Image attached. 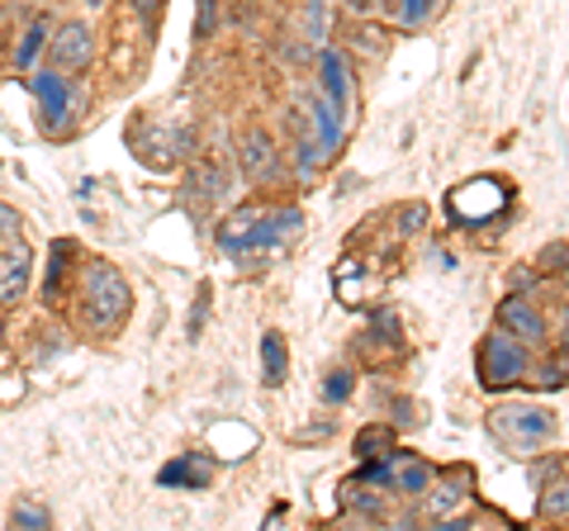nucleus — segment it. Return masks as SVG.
Listing matches in <instances>:
<instances>
[{
    "label": "nucleus",
    "mask_w": 569,
    "mask_h": 531,
    "mask_svg": "<svg viewBox=\"0 0 569 531\" xmlns=\"http://www.w3.org/2000/svg\"><path fill=\"white\" fill-rule=\"evenodd\" d=\"M129 304H133V290L114 266H91L86 271V318L96 328H119Z\"/></svg>",
    "instance_id": "obj_1"
},
{
    "label": "nucleus",
    "mask_w": 569,
    "mask_h": 531,
    "mask_svg": "<svg viewBox=\"0 0 569 531\" xmlns=\"http://www.w3.org/2000/svg\"><path fill=\"white\" fill-rule=\"evenodd\" d=\"M489 432L503 441V447L518 451V455H531V451H541L546 441H550L556 422H550V413L518 403V409H493L489 413Z\"/></svg>",
    "instance_id": "obj_2"
},
{
    "label": "nucleus",
    "mask_w": 569,
    "mask_h": 531,
    "mask_svg": "<svg viewBox=\"0 0 569 531\" xmlns=\"http://www.w3.org/2000/svg\"><path fill=\"white\" fill-rule=\"evenodd\" d=\"M503 204H508V190L498 186V181H489V176H479V181L456 186V190L447 194L451 219H456V223H466V228L485 223V219H493V214H503Z\"/></svg>",
    "instance_id": "obj_3"
},
{
    "label": "nucleus",
    "mask_w": 569,
    "mask_h": 531,
    "mask_svg": "<svg viewBox=\"0 0 569 531\" xmlns=\"http://www.w3.org/2000/svg\"><path fill=\"white\" fill-rule=\"evenodd\" d=\"M48 58H52V67H62V72H81V67L96 58V33L86 24H62L48 39Z\"/></svg>",
    "instance_id": "obj_4"
},
{
    "label": "nucleus",
    "mask_w": 569,
    "mask_h": 531,
    "mask_svg": "<svg viewBox=\"0 0 569 531\" xmlns=\"http://www.w3.org/2000/svg\"><path fill=\"white\" fill-rule=\"evenodd\" d=\"M479 357H485V384H508L527 375V351L512 338H503V332H493Z\"/></svg>",
    "instance_id": "obj_5"
},
{
    "label": "nucleus",
    "mask_w": 569,
    "mask_h": 531,
    "mask_svg": "<svg viewBox=\"0 0 569 531\" xmlns=\"http://www.w3.org/2000/svg\"><path fill=\"white\" fill-rule=\"evenodd\" d=\"M498 323L512 328V338H522V342H546V323H541V313L531 309L527 299H503Z\"/></svg>",
    "instance_id": "obj_6"
},
{
    "label": "nucleus",
    "mask_w": 569,
    "mask_h": 531,
    "mask_svg": "<svg viewBox=\"0 0 569 531\" xmlns=\"http://www.w3.org/2000/svg\"><path fill=\"white\" fill-rule=\"evenodd\" d=\"M29 275H33V261L29 252H0V304H14L24 290H29Z\"/></svg>",
    "instance_id": "obj_7"
},
{
    "label": "nucleus",
    "mask_w": 569,
    "mask_h": 531,
    "mask_svg": "<svg viewBox=\"0 0 569 531\" xmlns=\"http://www.w3.org/2000/svg\"><path fill=\"white\" fill-rule=\"evenodd\" d=\"M162 484H186V489H204L209 484V460L200 455H186V460H171V465L162 470Z\"/></svg>",
    "instance_id": "obj_8"
},
{
    "label": "nucleus",
    "mask_w": 569,
    "mask_h": 531,
    "mask_svg": "<svg viewBox=\"0 0 569 531\" xmlns=\"http://www.w3.org/2000/svg\"><path fill=\"white\" fill-rule=\"evenodd\" d=\"M271 162H276L271 138H266V133L247 138V143H242V171H247V176H266V171H271Z\"/></svg>",
    "instance_id": "obj_9"
},
{
    "label": "nucleus",
    "mask_w": 569,
    "mask_h": 531,
    "mask_svg": "<svg viewBox=\"0 0 569 531\" xmlns=\"http://www.w3.org/2000/svg\"><path fill=\"white\" fill-rule=\"evenodd\" d=\"M323 86H328V100L337 104V110L351 100V91H347V67H342L337 52H323Z\"/></svg>",
    "instance_id": "obj_10"
},
{
    "label": "nucleus",
    "mask_w": 569,
    "mask_h": 531,
    "mask_svg": "<svg viewBox=\"0 0 569 531\" xmlns=\"http://www.w3.org/2000/svg\"><path fill=\"white\" fill-rule=\"evenodd\" d=\"M261 361H266V384H280L284 370H290V357H284V342L276 338V332L261 338Z\"/></svg>",
    "instance_id": "obj_11"
},
{
    "label": "nucleus",
    "mask_w": 569,
    "mask_h": 531,
    "mask_svg": "<svg viewBox=\"0 0 569 531\" xmlns=\"http://www.w3.org/2000/svg\"><path fill=\"white\" fill-rule=\"evenodd\" d=\"M33 91H39V100H43V110H48L52 119H58V123H62V110H67V86H62L58 77H52V72H43L39 81H33Z\"/></svg>",
    "instance_id": "obj_12"
},
{
    "label": "nucleus",
    "mask_w": 569,
    "mask_h": 531,
    "mask_svg": "<svg viewBox=\"0 0 569 531\" xmlns=\"http://www.w3.org/2000/svg\"><path fill=\"white\" fill-rule=\"evenodd\" d=\"M399 484L408 493H422L427 484H432V474H427V465H399Z\"/></svg>",
    "instance_id": "obj_13"
},
{
    "label": "nucleus",
    "mask_w": 569,
    "mask_h": 531,
    "mask_svg": "<svg viewBox=\"0 0 569 531\" xmlns=\"http://www.w3.org/2000/svg\"><path fill=\"white\" fill-rule=\"evenodd\" d=\"M432 6H437V0H403V24H422L427 20V14H432Z\"/></svg>",
    "instance_id": "obj_14"
},
{
    "label": "nucleus",
    "mask_w": 569,
    "mask_h": 531,
    "mask_svg": "<svg viewBox=\"0 0 569 531\" xmlns=\"http://www.w3.org/2000/svg\"><path fill=\"white\" fill-rule=\"evenodd\" d=\"M14 522H24V527H48V512H43V508L20 503V508H14Z\"/></svg>",
    "instance_id": "obj_15"
},
{
    "label": "nucleus",
    "mask_w": 569,
    "mask_h": 531,
    "mask_svg": "<svg viewBox=\"0 0 569 531\" xmlns=\"http://www.w3.org/2000/svg\"><path fill=\"white\" fill-rule=\"evenodd\" d=\"M0 238H20V214L10 204H0Z\"/></svg>",
    "instance_id": "obj_16"
},
{
    "label": "nucleus",
    "mask_w": 569,
    "mask_h": 531,
    "mask_svg": "<svg viewBox=\"0 0 569 531\" xmlns=\"http://www.w3.org/2000/svg\"><path fill=\"white\" fill-rule=\"evenodd\" d=\"M43 33H48L43 24H39V29H29V39H24V48H20V67H29V62H33V52H39V43H43Z\"/></svg>",
    "instance_id": "obj_17"
},
{
    "label": "nucleus",
    "mask_w": 569,
    "mask_h": 531,
    "mask_svg": "<svg viewBox=\"0 0 569 531\" xmlns=\"http://www.w3.org/2000/svg\"><path fill=\"white\" fill-rule=\"evenodd\" d=\"M347 389H351V375L342 370V375H332V380H328V399H347Z\"/></svg>",
    "instance_id": "obj_18"
},
{
    "label": "nucleus",
    "mask_w": 569,
    "mask_h": 531,
    "mask_svg": "<svg viewBox=\"0 0 569 531\" xmlns=\"http://www.w3.org/2000/svg\"><path fill=\"white\" fill-rule=\"evenodd\" d=\"M546 512H556V518H565V484H556V493H546Z\"/></svg>",
    "instance_id": "obj_19"
},
{
    "label": "nucleus",
    "mask_w": 569,
    "mask_h": 531,
    "mask_svg": "<svg viewBox=\"0 0 569 531\" xmlns=\"http://www.w3.org/2000/svg\"><path fill=\"white\" fill-rule=\"evenodd\" d=\"M133 6H138L142 14H148V20H152V14H157V10H162V0H133Z\"/></svg>",
    "instance_id": "obj_20"
},
{
    "label": "nucleus",
    "mask_w": 569,
    "mask_h": 531,
    "mask_svg": "<svg viewBox=\"0 0 569 531\" xmlns=\"http://www.w3.org/2000/svg\"><path fill=\"white\" fill-rule=\"evenodd\" d=\"M351 6H356V10H366V6H370V0H351Z\"/></svg>",
    "instance_id": "obj_21"
},
{
    "label": "nucleus",
    "mask_w": 569,
    "mask_h": 531,
    "mask_svg": "<svg viewBox=\"0 0 569 531\" xmlns=\"http://www.w3.org/2000/svg\"><path fill=\"white\" fill-rule=\"evenodd\" d=\"M43 6H52V0H43Z\"/></svg>",
    "instance_id": "obj_22"
}]
</instances>
